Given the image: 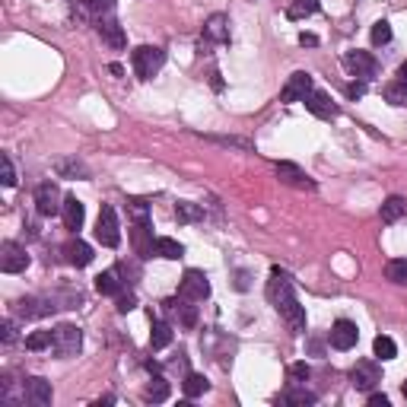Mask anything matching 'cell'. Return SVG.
<instances>
[{
  "label": "cell",
  "instance_id": "obj_1",
  "mask_svg": "<svg viewBox=\"0 0 407 407\" xmlns=\"http://www.w3.org/2000/svg\"><path fill=\"white\" fill-rule=\"evenodd\" d=\"M267 300L274 302V309L280 312V318L290 324L293 331H296V334L306 331V309H302L300 300H296V290H293L290 274H286V271H280V267H274V271H271Z\"/></svg>",
  "mask_w": 407,
  "mask_h": 407
},
{
  "label": "cell",
  "instance_id": "obj_2",
  "mask_svg": "<svg viewBox=\"0 0 407 407\" xmlns=\"http://www.w3.org/2000/svg\"><path fill=\"white\" fill-rule=\"evenodd\" d=\"M131 64H134V74L140 80H150V76L159 74V67L166 64V51L153 48V45H140V48L131 51Z\"/></svg>",
  "mask_w": 407,
  "mask_h": 407
},
{
  "label": "cell",
  "instance_id": "obj_3",
  "mask_svg": "<svg viewBox=\"0 0 407 407\" xmlns=\"http://www.w3.org/2000/svg\"><path fill=\"white\" fill-rule=\"evenodd\" d=\"M83 347V331L76 328V324H58L54 328V341H51V350L58 353L61 359L67 357H76Z\"/></svg>",
  "mask_w": 407,
  "mask_h": 407
},
{
  "label": "cell",
  "instance_id": "obj_4",
  "mask_svg": "<svg viewBox=\"0 0 407 407\" xmlns=\"http://www.w3.org/2000/svg\"><path fill=\"white\" fill-rule=\"evenodd\" d=\"M96 239H99V245H105V249H118V245H121L118 213H115V207H108V204L99 210V220H96Z\"/></svg>",
  "mask_w": 407,
  "mask_h": 407
},
{
  "label": "cell",
  "instance_id": "obj_5",
  "mask_svg": "<svg viewBox=\"0 0 407 407\" xmlns=\"http://www.w3.org/2000/svg\"><path fill=\"white\" fill-rule=\"evenodd\" d=\"M178 296L191 302H204L210 296V280L204 271H185L182 286H178Z\"/></svg>",
  "mask_w": 407,
  "mask_h": 407
},
{
  "label": "cell",
  "instance_id": "obj_6",
  "mask_svg": "<svg viewBox=\"0 0 407 407\" xmlns=\"http://www.w3.org/2000/svg\"><path fill=\"white\" fill-rule=\"evenodd\" d=\"M350 382L359 391H373L375 385L382 382V369H379V363H373V359H359V363L350 369Z\"/></svg>",
  "mask_w": 407,
  "mask_h": 407
},
{
  "label": "cell",
  "instance_id": "obj_7",
  "mask_svg": "<svg viewBox=\"0 0 407 407\" xmlns=\"http://www.w3.org/2000/svg\"><path fill=\"white\" fill-rule=\"evenodd\" d=\"M25 267H29V255H25L23 245L19 242H3L0 245V271L3 274H19Z\"/></svg>",
  "mask_w": 407,
  "mask_h": 407
},
{
  "label": "cell",
  "instance_id": "obj_8",
  "mask_svg": "<svg viewBox=\"0 0 407 407\" xmlns=\"http://www.w3.org/2000/svg\"><path fill=\"white\" fill-rule=\"evenodd\" d=\"M61 207H64V200H61V191L54 182H42L39 188H35V210L42 216H54L61 213Z\"/></svg>",
  "mask_w": 407,
  "mask_h": 407
},
{
  "label": "cell",
  "instance_id": "obj_9",
  "mask_svg": "<svg viewBox=\"0 0 407 407\" xmlns=\"http://www.w3.org/2000/svg\"><path fill=\"white\" fill-rule=\"evenodd\" d=\"M23 398L29 401L32 407H48L51 398H54V391H51L48 379H42V375H32V379H25V382H23Z\"/></svg>",
  "mask_w": 407,
  "mask_h": 407
},
{
  "label": "cell",
  "instance_id": "obj_10",
  "mask_svg": "<svg viewBox=\"0 0 407 407\" xmlns=\"http://www.w3.org/2000/svg\"><path fill=\"white\" fill-rule=\"evenodd\" d=\"M344 64L353 70V76H359V80H373L375 74H379V61L369 54V51H350L347 58H344Z\"/></svg>",
  "mask_w": 407,
  "mask_h": 407
},
{
  "label": "cell",
  "instance_id": "obj_11",
  "mask_svg": "<svg viewBox=\"0 0 407 407\" xmlns=\"http://www.w3.org/2000/svg\"><path fill=\"white\" fill-rule=\"evenodd\" d=\"M312 92V76L306 74V70H300V74H293L290 80H286V86L280 90V102H302Z\"/></svg>",
  "mask_w": 407,
  "mask_h": 407
},
{
  "label": "cell",
  "instance_id": "obj_12",
  "mask_svg": "<svg viewBox=\"0 0 407 407\" xmlns=\"http://www.w3.org/2000/svg\"><path fill=\"white\" fill-rule=\"evenodd\" d=\"M359 341V331H357V324L347 322V318H341V322H334L331 328V347L334 350H353Z\"/></svg>",
  "mask_w": 407,
  "mask_h": 407
},
{
  "label": "cell",
  "instance_id": "obj_13",
  "mask_svg": "<svg viewBox=\"0 0 407 407\" xmlns=\"http://www.w3.org/2000/svg\"><path fill=\"white\" fill-rule=\"evenodd\" d=\"M302 102H306V108H309V112H312L315 118H324V121H328V118H337V105H334L331 96H328L324 90H312Z\"/></svg>",
  "mask_w": 407,
  "mask_h": 407
},
{
  "label": "cell",
  "instance_id": "obj_14",
  "mask_svg": "<svg viewBox=\"0 0 407 407\" xmlns=\"http://www.w3.org/2000/svg\"><path fill=\"white\" fill-rule=\"evenodd\" d=\"M131 245H134V255H140V258H150L153 255V229L150 223H134L131 229Z\"/></svg>",
  "mask_w": 407,
  "mask_h": 407
},
{
  "label": "cell",
  "instance_id": "obj_15",
  "mask_svg": "<svg viewBox=\"0 0 407 407\" xmlns=\"http://www.w3.org/2000/svg\"><path fill=\"white\" fill-rule=\"evenodd\" d=\"M61 216H64V226L67 229H80L86 220V207H83V200H76L74 194H67L64 198V207H61Z\"/></svg>",
  "mask_w": 407,
  "mask_h": 407
},
{
  "label": "cell",
  "instance_id": "obj_16",
  "mask_svg": "<svg viewBox=\"0 0 407 407\" xmlns=\"http://www.w3.org/2000/svg\"><path fill=\"white\" fill-rule=\"evenodd\" d=\"M204 39H210V42H216V45L229 42V17L213 13V17L204 23Z\"/></svg>",
  "mask_w": 407,
  "mask_h": 407
},
{
  "label": "cell",
  "instance_id": "obj_17",
  "mask_svg": "<svg viewBox=\"0 0 407 407\" xmlns=\"http://www.w3.org/2000/svg\"><path fill=\"white\" fill-rule=\"evenodd\" d=\"M163 306H166L172 315H178V322H182L185 328H194V324H198V309L191 306V300H182V296H178V300H169V302H163Z\"/></svg>",
  "mask_w": 407,
  "mask_h": 407
},
{
  "label": "cell",
  "instance_id": "obj_18",
  "mask_svg": "<svg viewBox=\"0 0 407 407\" xmlns=\"http://www.w3.org/2000/svg\"><path fill=\"white\" fill-rule=\"evenodd\" d=\"M99 35H102V42L112 45V48H125L127 45L125 29H121L118 19H99Z\"/></svg>",
  "mask_w": 407,
  "mask_h": 407
},
{
  "label": "cell",
  "instance_id": "obj_19",
  "mask_svg": "<svg viewBox=\"0 0 407 407\" xmlns=\"http://www.w3.org/2000/svg\"><path fill=\"white\" fill-rule=\"evenodd\" d=\"M379 216H382V223H398L401 216H407V200L398 198V194H391L388 200L382 204V210H379Z\"/></svg>",
  "mask_w": 407,
  "mask_h": 407
},
{
  "label": "cell",
  "instance_id": "obj_20",
  "mask_svg": "<svg viewBox=\"0 0 407 407\" xmlns=\"http://www.w3.org/2000/svg\"><path fill=\"white\" fill-rule=\"evenodd\" d=\"M64 251H67V261H70L74 267H86V264L92 261V249L86 245V242H80V239L70 242V245H67Z\"/></svg>",
  "mask_w": 407,
  "mask_h": 407
},
{
  "label": "cell",
  "instance_id": "obj_21",
  "mask_svg": "<svg viewBox=\"0 0 407 407\" xmlns=\"http://www.w3.org/2000/svg\"><path fill=\"white\" fill-rule=\"evenodd\" d=\"M96 290L102 296H121V277H118V271H102L96 277Z\"/></svg>",
  "mask_w": 407,
  "mask_h": 407
},
{
  "label": "cell",
  "instance_id": "obj_22",
  "mask_svg": "<svg viewBox=\"0 0 407 407\" xmlns=\"http://www.w3.org/2000/svg\"><path fill=\"white\" fill-rule=\"evenodd\" d=\"M153 255L166 258V261H178V258L185 255V249L175 239H166V236H163V239H156V245H153Z\"/></svg>",
  "mask_w": 407,
  "mask_h": 407
},
{
  "label": "cell",
  "instance_id": "obj_23",
  "mask_svg": "<svg viewBox=\"0 0 407 407\" xmlns=\"http://www.w3.org/2000/svg\"><path fill=\"white\" fill-rule=\"evenodd\" d=\"M200 216H204V207H200V204H191V200H178V204H175V220H178V223H198Z\"/></svg>",
  "mask_w": 407,
  "mask_h": 407
},
{
  "label": "cell",
  "instance_id": "obj_24",
  "mask_svg": "<svg viewBox=\"0 0 407 407\" xmlns=\"http://www.w3.org/2000/svg\"><path fill=\"white\" fill-rule=\"evenodd\" d=\"M277 175H280L283 182H290V185H306V188H312V182L306 178V172H302L300 166H293V163H277Z\"/></svg>",
  "mask_w": 407,
  "mask_h": 407
},
{
  "label": "cell",
  "instance_id": "obj_25",
  "mask_svg": "<svg viewBox=\"0 0 407 407\" xmlns=\"http://www.w3.org/2000/svg\"><path fill=\"white\" fill-rule=\"evenodd\" d=\"M172 344V324L169 322H153V334H150V347L163 350Z\"/></svg>",
  "mask_w": 407,
  "mask_h": 407
},
{
  "label": "cell",
  "instance_id": "obj_26",
  "mask_svg": "<svg viewBox=\"0 0 407 407\" xmlns=\"http://www.w3.org/2000/svg\"><path fill=\"white\" fill-rule=\"evenodd\" d=\"M385 102L388 105H407V83L404 80H391V83H385Z\"/></svg>",
  "mask_w": 407,
  "mask_h": 407
},
{
  "label": "cell",
  "instance_id": "obj_27",
  "mask_svg": "<svg viewBox=\"0 0 407 407\" xmlns=\"http://www.w3.org/2000/svg\"><path fill=\"white\" fill-rule=\"evenodd\" d=\"M182 388H185L188 398H200V395L210 388V382L200 373H188V375H185V382H182Z\"/></svg>",
  "mask_w": 407,
  "mask_h": 407
},
{
  "label": "cell",
  "instance_id": "obj_28",
  "mask_svg": "<svg viewBox=\"0 0 407 407\" xmlns=\"http://www.w3.org/2000/svg\"><path fill=\"white\" fill-rule=\"evenodd\" d=\"M373 350H375V357L382 359V363H388V359L398 357V344L391 341V337H385V334H379L373 341Z\"/></svg>",
  "mask_w": 407,
  "mask_h": 407
},
{
  "label": "cell",
  "instance_id": "obj_29",
  "mask_svg": "<svg viewBox=\"0 0 407 407\" xmlns=\"http://www.w3.org/2000/svg\"><path fill=\"white\" fill-rule=\"evenodd\" d=\"M315 401H318V398L312 395V391L296 388V385H293V388L286 391V395H283V404H296V407H312Z\"/></svg>",
  "mask_w": 407,
  "mask_h": 407
},
{
  "label": "cell",
  "instance_id": "obj_30",
  "mask_svg": "<svg viewBox=\"0 0 407 407\" xmlns=\"http://www.w3.org/2000/svg\"><path fill=\"white\" fill-rule=\"evenodd\" d=\"M312 13H318V0H293L290 10H286L290 19H306V17H312Z\"/></svg>",
  "mask_w": 407,
  "mask_h": 407
},
{
  "label": "cell",
  "instance_id": "obj_31",
  "mask_svg": "<svg viewBox=\"0 0 407 407\" xmlns=\"http://www.w3.org/2000/svg\"><path fill=\"white\" fill-rule=\"evenodd\" d=\"M385 280L391 283H407V258H395L385 264Z\"/></svg>",
  "mask_w": 407,
  "mask_h": 407
},
{
  "label": "cell",
  "instance_id": "obj_32",
  "mask_svg": "<svg viewBox=\"0 0 407 407\" xmlns=\"http://www.w3.org/2000/svg\"><path fill=\"white\" fill-rule=\"evenodd\" d=\"M127 213H131L134 223H150V204L140 198H131L127 200Z\"/></svg>",
  "mask_w": 407,
  "mask_h": 407
},
{
  "label": "cell",
  "instance_id": "obj_33",
  "mask_svg": "<svg viewBox=\"0 0 407 407\" xmlns=\"http://www.w3.org/2000/svg\"><path fill=\"white\" fill-rule=\"evenodd\" d=\"M54 169H58V175H70V178H86V166L83 163H76V159H58L54 163Z\"/></svg>",
  "mask_w": 407,
  "mask_h": 407
},
{
  "label": "cell",
  "instance_id": "obj_34",
  "mask_svg": "<svg viewBox=\"0 0 407 407\" xmlns=\"http://www.w3.org/2000/svg\"><path fill=\"white\" fill-rule=\"evenodd\" d=\"M54 341V331H32L25 337V350H45Z\"/></svg>",
  "mask_w": 407,
  "mask_h": 407
},
{
  "label": "cell",
  "instance_id": "obj_35",
  "mask_svg": "<svg viewBox=\"0 0 407 407\" xmlns=\"http://www.w3.org/2000/svg\"><path fill=\"white\" fill-rule=\"evenodd\" d=\"M166 398H169V382L156 375V379L147 385V401H156L159 404V401H166Z\"/></svg>",
  "mask_w": 407,
  "mask_h": 407
},
{
  "label": "cell",
  "instance_id": "obj_36",
  "mask_svg": "<svg viewBox=\"0 0 407 407\" xmlns=\"http://www.w3.org/2000/svg\"><path fill=\"white\" fill-rule=\"evenodd\" d=\"M207 140L220 143V147H236V150H251V147H255V143L245 140V137H220V134H210Z\"/></svg>",
  "mask_w": 407,
  "mask_h": 407
},
{
  "label": "cell",
  "instance_id": "obj_37",
  "mask_svg": "<svg viewBox=\"0 0 407 407\" xmlns=\"http://www.w3.org/2000/svg\"><path fill=\"white\" fill-rule=\"evenodd\" d=\"M391 42V23L388 19H379L373 25V45H388Z\"/></svg>",
  "mask_w": 407,
  "mask_h": 407
},
{
  "label": "cell",
  "instance_id": "obj_38",
  "mask_svg": "<svg viewBox=\"0 0 407 407\" xmlns=\"http://www.w3.org/2000/svg\"><path fill=\"white\" fill-rule=\"evenodd\" d=\"M0 182L7 185V188H13V185H17V169H13V163H10L7 153L0 156Z\"/></svg>",
  "mask_w": 407,
  "mask_h": 407
},
{
  "label": "cell",
  "instance_id": "obj_39",
  "mask_svg": "<svg viewBox=\"0 0 407 407\" xmlns=\"http://www.w3.org/2000/svg\"><path fill=\"white\" fill-rule=\"evenodd\" d=\"M309 379V366L306 363H293L290 366V382L293 385H302Z\"/></svg>",
  "mask_w": 407,
  "mask_h": 407
},
{
  "label": "cell",
  "instance_id": "obj_40",
  "mask_svg": "<svg viewBox=\"0 0 407 407\" xmlns=\"http://www.w3.org/2000/svg\"><path fill=\"white\" fill-rule=\"evenodd\" d=\"M86 7L102 17V13H112V10H115V0H86Z\"/></svg>",
  "mask_w": 407,
  "mask_h": 407
},
{
  "label": "cell",
  "instance_id": "obj_41",
  "mask_svg": "<svg viewBox=\"0 0 407 407\" xmlns=\"http://www.w3.org/2000/svg\"><path fill=\"white\" fill-rule=\"evenodd\" d=\"M134 306H137V300H134L131 293H127V296H125V293L118 296V312H121V315H125V312H131Z\"/></svg>",
  "mask_w": 407,
  "mask_h": 407
},
{
  "label": "cell",
  "instance_id": "obj_42",
  "mask_svg": "<svg viewBox=\"0 0 407 407\" xmlns=\"http://www.w3.org/2000/svg\"><path fill=\"white\" fill-rule=\"evenodd\" d=\"M0 331H3V344L17 341V324H13V322H3V328H0Z\"/></svg>",
  "mask_w": 407,
  "mask_h": 407
},
{
  "label": "cell",
  "instance_id": "obj_43",
  "mask_svg": "<svg viewBox=\"0 0 407 407\" xmlns=\"http://www.w3.org/2000/svg\"><path fill=\"white\" fill-rule=\"evenodd\" d=\"M363 92H366V86H363V83H350V86H347V96H350V99H359Z\"/></svg>",
  "mask_w": 407,
  "mask_h": 407
},
{
  "label": "cell",
  "instance_id": "obj_44",
  "mask_svg": "<svg viewBox=\"0 0 407 407\" xmlns=\"http://www.w3.org/2000/svg\"><path fill=\"white\" fill-rule=\"evenodd\" d=\"M369 407H388V398L385 395H369Z\"/></svg>",
  "mask_w": 407,
  "mask_h": 407
},
{
  "label": "cell",
  "instance_id": "obj_45",
  "mask_svg": "<svg viewBox=\"0 0 407 407\" xmlns=\"http://www.w3.org/2000/svg\"><path fill=\"white\" fill-rule=\"evenodd\" d=\"M300 45H309V48H312V45H318V35L302 32V35H300Z\"/></svg>",
  "mask_w": 407,
  "mask_h": 407
},
{
  "label": "cell",
  "instance_id": "obj_46",
  "mask_svg": "<svg viewBox=\"0 0 407 407\" xmlns=\"http://www.w3.org/2000/svg\"><path fill=\"white\" fill-rule=\"evenodd\" d=\"M398 80H404V83H407V61H404V64H401V70H398Z\"/></svg>",
  "mask_w": 407,
  "mask_h": 407
},
{
  "label": "cell",
  "instance_id": "obj_47",
  "mask_svg": "<svg viewBox=\"0 0 407 407\" xmlns=\"http://www.w3.org/2000/svg\"><path fill=\"white\" fill-rule=\"evenodd\" d=\"M401 391H404V398H407V382H404V388H401Z\"/></svg>",
  "mask_w": 407,
  "mask_h": 407
}]
</instances>
